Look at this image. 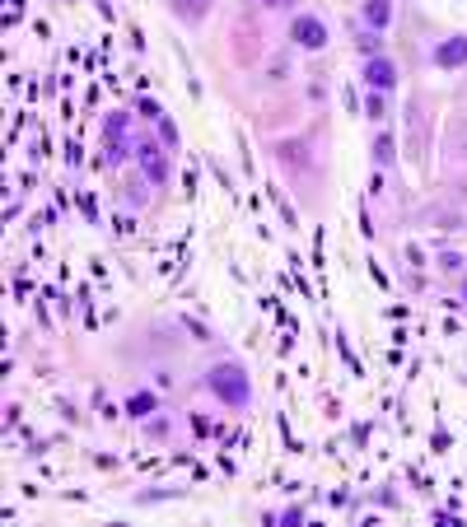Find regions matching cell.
Returning a JSON list of instances; mask_svg holds the SVG:
<instances>
[{
	"label": "cell",
	"instance_id": "15",
	"mask_svg": "<svg viewBox=\"0 0 467 527\" xmlns=\"http://www.w3.org/2000/svg\"><path fill=\"white\" fill-rule=\"evenodd\" d=\"M266 5H280V0H266Z\"/></svg>",
	"mask_w": 467,
	"mask_h": 527
},
{
	"label": "cell",
	"instance_id": "1",
	"mask_svg": "<svg viewBox=\"0 0 467 527\" xmlns=\"http://www.w3.org/2000/svg\"><path fill=\"white\" fill-rule=\"evenodd\" d=\"M210 392H215L220 402H229V406H243L248 402V373L238 369V364H215L210 369Z\"/></svg>",
	"mask_w": 467,
	"mask_h": 527
},
{
	"label": "cell",
	"instance_id": "8",
	"mask_svg": "<svg viewBox=\"0 0 467 527\" xmlns=\"http://www.w3.org/2000/svg\"><path fill=\"white\" fill-rule=\"evenodd\" d=\"M173 5H178V15L183 19L197 24V19H206V5H210V0H173Z\"/></svg>",
	"mask_w": 467,
	"mask_h": 527
},
{
	"label": "cell",
	"instance_id": "4",
	"mask_svg": "<svg viewBox=\"0 0 467 527\" xmlns=\"http://www.w3.org/2000/svg\"><path fill=\"white\" fill-rule=\"evenodd\" d=\"M365 79H369L374 89H392V84H397V65L383 61V56H369V65H365Z\"/></svg>",
	"mask_w": 467,
	"mask_h": 527
},
{
	"label": "cell",
	"instance_id": "7",
	"mask_svg": "<svg viewBox=\"0 0 467 527\" xmlns=\"http://www.w3.org/2000/svg\"><path fill=\"white\" fill-rule=\"evenodd\" d=\"M150 411H155V397H150V392H136V397H131V402H126V416H150Z\"/></svg>",
	"mask_w": 467,
	"mask_h": 527
},
{
	"label": "cell",
	"instance_id": "16",
	"mask_svg": "<svg viewBox=\"0 0 467 527\" xmlns=\"http://www.w3.org/2000/svg\"><path fill=\"white\" fill-rule=\"evenodd\" d=\"M463 294H467V285H463Z\"/></svg>",
	"mask_w": 467,
	"mask_h": 527
},
{
	"label": "cell",
	"instance_id": "14",
	"mask_svg": "<svg viewBox=\"0 0 467 527\" xmlns=\"http://www.w3.org/2000/svg\"><path fill=\"white\" fill-rule=\"evenodd\" d=\"M360 52H369V56H378V33H365V38H360Z\"/></svg>",
	"mask_w": 467,
	"mask_h": 527
},
{
	"label": "cell",
	"instance_id": "9",
	"mask_svg": "<svg viewBox=\"0 0 467 527\" xmlns=\"http://www.w3.org/2000/svg\"><path fill=\"white\" fill-rule=\"evenodd\" d=\"M365 15H369V24H374V29H383L392 10H388V0H369V5H365Z\"/></svg>",
	"mask_w": 467,
	"mask_h": 527
},
{
	"label": "cell",
	"instance_id": "13",
	"mask_svg": "<svg viewBox=\"0 0 467 527\" xmlns=\"http://www.w3.org/2000/svg\"><path fill=\"white\" fill-rule=\"evenodd\" d=\"M159 136L169 140V145H178V126H173V122H169V117H159Z\"/></svg>",
	"mask_w": 467,
	"mask_h": 527
},
{
	"label": "cell",
	"instance_id": "6",
	"mask_svg": "<svg viewBox=\"0 0 467 527\" xmlns=\"http://www.w3.org/2000/svg\"><path fill=\"white\" fill-rule=\"evenodd\" d=\"M449 155L467 159V117H453L449 122Z\"/></svg>",
	"mask_w": 467,
	"mask_h": 527
},
{
	"label": "cell",
	"instance_id": "2",
	"mask_svg": "<svg viewBox=\"0 0 467 527\" xmlns=\"http://www.w3.org/2000/svg\"><path fill=\"white\" fill-rule=\"evenodd\" d=\"M290 38H295L299 47H309V52H318V47L327 42V29H323V24H318L313 15H299L295 24H290Z\"/></svg>",
	"mask_w": 467,
	"mask_h": 527
},
{
	"label": "cell",
	"instance_id": "11",
	"mask_svg": "<svg viewBox=\"0 0 467 527\" xmlns=\"http://www.w3.org/2000/svg\"><path fill=\"white\" fill-rule=\"evenodd\" d=\"M280 164H295V168H304V145H280Z\"/></svg>",
	"mask_w": 467,
	"mask_h": 527
},
{
	"label": "cell",
	"instance_id": "3",
	"mask_svg": "<svg viewBox=\"0 0 467 527\" xmlns=\"http://www.w3.org/2000/svg\"><path fill=\"white\" fill-rule=\"evenodd\" d=\"M463 61H467V38H449V42L435 47V65H444V70H458Z\"/></svg>",
	"mask_w": 467,
	"mask_h": 527
},
{
	"label": "cell",
	"instance_id": "10",
	"mask_svg": "<svg viewBox=\"0 0 467 527\" xmlns=\"http://www.w3.org/2000/svg\"><path fill=\"white\" fill-rule=\"evenodd\" d=\"M374 159H378V164H392V159H397V155H392V136L374 140Z\"/></svg>",
	"mask_w": 467,
	"mask_h": 527
},
{
	"label": "cell",
	"instance_id": "5",
	"mask_svg": "<svg viewBox=\"0 0 467 527\" xmlns=\"http://www.w3.org/2000/svg\"><path fill=\"white\" fill-rule=\"evenodd\" d=\"M136 155H140V164H145V173H150V182H155V187L169 182V164H164V155H159L155 145H140Z\"/></svg>",
	"mask_w": 467,
	"mask_h": 527
},
{
	"label": "cell",
	"instance_id": "12",
	"mask_svg": "<svg viewBox=\"0 0 467 527\" xmlns=\"http://www.w3.org/2000/svg\"><path fill=\"white\" fill-rule=\"evenodd\" d=\"M439 271H463V257H458V252H444V257H439Z\"/></svg>",
	"mask_w": 467,
	"mask_h": 527
}]
</instances>
